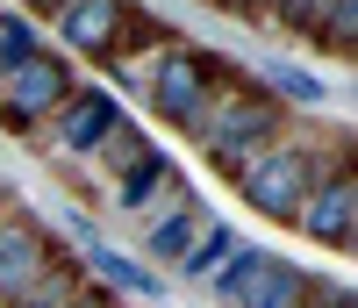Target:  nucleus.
<instances>
[{"label":"nucleus","mask_w":358,"mask_h":308,"mask_svg":"<svg viewBox=\"0 0 358 308\" xmlns=\"http://www.w3.org/2000/svg\"><path fill=\"white\" fill-rule=\"evenodd\" d=\"M187 136L201 144V158L236 187V179H244V172L265 158V150L287 136V108H280V101L244 72L236 86H215V101L194 115V130H187Z\"/></svg>","instance_id":"nucleus-1"},{"label":"nucleus","mask_w":358,"mask_h":308,"mask_svg":"<svg viewBox=\"0 0 358 308\" xmlns=\"http://www.w3.org/2000/svg\"><path fill=\"white\" fill-rule=\"evenodd\" d=\"M344 165H351V130H337L330 144H322V136H294V130H287V136L265 150V158H258L244 179H236V194H244V201L265 215V223H287V230H294L301 201H308L330 172H344Z\"/></svg>","instance_id":"nucleus-2"},{"label":"nucleus","mask_w":358,"mask_h":308,"mask_svg":"<svg viewBox=\"0 0 358 308\" xmlns=\"http://www.w3.org/2000/svg\"><path fill=\"white\" fill-rule=\"evenodd\" d=\"M244 79V65L222 50H208V43H187V36H172V50L158 57V72L151 86H143V108H151L165 130H194V115L215 101V86H236Z\"/></svg>","instance_id":"nucleus-3"},{"label":"nucleus","mask_w":358,"mask_h":308,"mask_svg":"<svg viewBox=\"0 0 358 308\" xmlns=\"http://www.w3.org/2000/svg\"><path fill=\"white\" fill-rule=\"evenodd\" d=\"M0 86H8V101H0V122H8V130L29 144V130H36V122H50L57 108H65V94L79 86V65H72L65 50H50V43H43L29 65H15Z\"/></svg>","instance_id":"nucleus-4"},{"label":"nucleus","mask_w":358,"mask_h":308,"mask_svg":"<svg viewBox=\"0 0 358 308\" xmlns=\"http://www.w3.org/2000/svg\"><path fill=\"white\" fill-rule=\"evenodd\" d=\"M115 122H122V101H115L108 86H86L79 79L65 94V108L29 130V144H36V150H65V158H94V144L115 130Z\"/></svg>","instance_id":"nucleus-5"},{"label":"nucleus","mask_w":358,"mask_h":308,"mask_svg":"<svg viewBox=\"0 0 358 308\" xmlns=\"http://www.w3.org/2000/svg\"><path fill=\"white\" fill-rule=\"evenodd\" d=\"M294 230H301L315 251H351V244H358V179H351V165L330 172V179L301 201Z\"/></svg>","instance_id":"nucleus-6"},{"label":"nucleus","mask_w":358,"mask_h":308,"mask_svg":"<svg viewBox=\"0 0 358 308\" xmlns=\"http://www.w3.org/2000/svg\"><path fill=\"white\" fill-rule=\"evenodd\" d=\"M50 258H65V244H57L43 223H29L22 208H0V308H8Z\"/></svg>","instance_id":"nucleus-7"},{"label":"nucleus","mask_w":358,"mask_h":308,"mask_svg":"<svg viewBox=\"0 0 358 308\" xmlns=\"http://www.w3.org/2000/svg\"><path fill=\"white\" fill-rule=\"evenodd\" d=\"M115 301H122V294H108L94 272L79 265V251H65V258H50L8 308H115Z\"/></svg>","instance_id":"nucleus-8"},{"label":"nucleus","mask_w":358,"mask_h":308,"mask_svg":"<svg viewBox=\"0 0 358 308\" xmlns=\"http://www.w3.org/2000/svg\"><path fill=\"white\" fill-rule=\"evenodd\" d=\"M122 8L129 0H65L50 22H57V43L65 57H86V65H108V43L122 29Z\"/></svg>","instance_id":"nucleus-9"},{"label":"nucleus","mask_w":358,"mask_h":308,"mask_svg":"<svg viewBox=\"0 0 358 308\" xmlns=\"http://www.w3.org/2000/svg\"><path fill=\"white\" fill-rule=\"evenodd\" d=\"M322 294H330V280H315L308 265H294V258H265L258 280L244 287V301H236V308H315Z\"/></svg>","instance_id":"nucleus-10"},{"label":"nucleus","mask_w":358,"mask_h":308,"mask_svg":"<svg viewBox=\"0 0 358 308\" xmlns=\"http://www.w3.org/2000/svg\"><path fill=\"white\" fill-rule=\"evenodd\" d=\"M79 265L94 272V280H101L108 294H136V301H165V280L151 272V258H129L122 244H86V251H79Z\"/></svg>","instance_id":"nucleus-11"},{"label":"nucleus","mask_w":358,"mask_h":308,"mask_svg":"<svg viewBox=\"0 0 358 308\" xmlns=\"http://www.w3.org/2000/svg\"><path fill=\"white\" fill-rule=\"evenodd\" d=\"M179 187H187V179H179V165L165 158V150H151L143 165H129L122 179H115V208H122V215H151V208H165Z\"/></svg>","instance_id":"nucleus-12"},{"label":"nucleus","mask_w":358,"mask_h":308,"mask_svg":"<svg viewBox=\"0 0 358 308\" xmlns=\"http://www.w3.org/2000/svg\"><path fill=\"white\" fill-rule=\"evenodd\" d=\"M251 79H258L280 108H322V101H330V79H315L308 65H294V57H258Z\"/></svg>","instance_id":"nucleus-13"},{"label":"nucleus","mask_w":358,"mask_h":308,"mask_svg":"<svg viewBox=\"0 0 358 308\" xmlns=\"http://www.w3.org/2000/svg\"><path fill=\"white\" fill-rule=\"evenodd\" d=\"M151 150H158V144H151V130H143L136 115H122V122H115V130L94 144V165H101L108 179H122L129 165H143V158H151Z\"/></svg>","instance_id":"nucleus-14"},{"label":"nucleus","mask_w":358,"mask_h":308,"mask_svg":"<svg viewBox=\"0 0 358 308\" xmlns=\"http://www.w3.org/2000/svg\"><path fill=\"white\" fill-rule=\"evenodd\" d=\"M236 244H244V237H236L222 215H201V230H194V244H187V258H179V272H187V280H208Z\"/></svg>","instance_id":"nucleus-15"},{"label":"nucleus","mask_w":358,"mask_h":308,"mask_svg":"<svg viewBox=\"0 0 358 308\" xmlns=\"http://www.w3.org/2000/svg\"><path fill=\"white\" fill-rule=\"evenodd\" d=\"M194 230H201V215H158L151 230H143V258H158V265H179L187 258V244H194Z\"/></svg>","instance_id":"nucleus-16"},{"label":"nucleus","mask_w":358,"mask_h":308,"mask_svg":"<svg viewBox=\"0 0 358 308\" xmlns=\"http://www.w3.org/2000/svg\"><path fill=\"white\" fill-rule=\"evenodd\" d=\"M308 43L322 57H337V65H351V50H358V0H330V15H322V29Z\"/></svg>","instance_id":"nucleus-17"},{"label":"nucleus","mask_w":358,"mask_h":308,"mask_svg":"<svg viewBox=\"0 0 358 308\" xmlns=\"http://www.w3.org/2000/svg\"><path fill=\"white\" fill-rule=\"evenodd\" d=\"M265 258H273V251H258V244H236V251H229L215 272H208V280H215V294L236 308V301H244V287L258 280V265H265Z\"/></svg>","instance_id":"nucleus-18"},{"label":"nucleus","mask_w":358,"mask_h":308,"mask_svg":"<svg viewBox=\"0 0 358 308\" xmlns=\"http://www.w3.org/2000/svg\"><path fill=\"white\" fill-rule=\"evenodd\" d=\"M43 50V29L29 15H0V79H8L15 65H29V57Z\"/></svg>","instance_id":"nucleus-19"},{"label":"nucleus","mask_w":358,"mask_h":308,"mask_svg":"<svg viewBox=\"0 0 358 308\" xmlns=\"http://www.w3.org/2000/svg\"><path fill=\"white\" fill-rule=\"evenodd\" d=\"M322 15H330V0H280V8H273V29H287V36H315V29H322Z\"/></svg>","instance_id":"nucleus-20"},{"label":"nucleus","mask_w":358,"mask_h":308,"mask_svg":"<svg viewBox=\"0 0 358 308\" xmlns=\"http://www.w3.org/2000/svg\"><path fill=\"white\" fill-rule=\"evenodd\" d=\"M215 8H229L236 22H251V29H258V22H273V8H280V0H215Z\"/></svg>","instance_id":"nucleus-21"},{"label":"nucleus","mask_w":358,"mask_h":308,"mask_svg":"<svg viewBox=\"0 0 358 308\" xmlns=\"http://www.w3.org/2000/svg\"><path fill=\"white\" fill-rule=\"evenodd\" d=\"M15 8H22V15H43V22H50L57 8H65V0H15Z\"/></svg>","instance_id":"nucleus-22"},{"label":"nucleus","mask_w":358,"mask_h":308,"mask_svg":"<svg viewBox=\"0 0 358 308\" xmlns=\"http://www.w3.org/2000/svg\"><path fill=\"white\" fill-rule=\"evenodd\" d=\"M315 308H358V301H351V287H330V294H322Z\"/></svg>","instance_id":"nucleus-23"},{"label":"nucleus","mask_w":358,"mask_h":308,"mask_svg":"<svg viewBox=\"0 0 358 308\" xmlns=\"http://www.w3.org/2000/svg\"><path fill=\"white\" fill-rule=\"evenodd\" d=\"M115 308H122V301H115Z\"/></svg>","instance_id":"nucleus-24"}]
</instances>
